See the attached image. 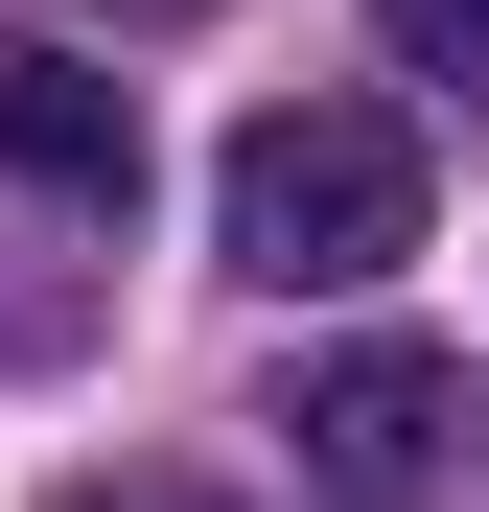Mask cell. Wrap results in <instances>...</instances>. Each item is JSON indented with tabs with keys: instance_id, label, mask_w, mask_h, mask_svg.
Masks as SVG:
<instances>
[{
	"instance_id": "obj_1",
	"label": "cell",
	"mask_w": 489,
	"mask_h": 512,
	"mask_svg": "<svg viewBox=\"0 0 489 512\" xmlns=\"http://www.w3.org/2000/svg\"><path fill=\"white\" fill-rule=\"evenodd\" d=\"M210 233H233V280H280V303H350L420 256V140H396L373 94H257L210 163Z\"/></svg>"
},
{
	"instance_id": "obj_2",
	"label": "cell",
	"mask_w": 489,
	"mask_h": 512,
	"mask_svg": "<svg viewBox=\"0 0 489 512\" xmlns=\"http://www.w3.org/2000/svg\"><path fill=\"white\" fill-rule=\"evenodd\" d=\"M257 443H280L326 512H443V489L489 466V373H466V350H303Z\"/></svg>"
},
{
	"instance_id": "obj_3",
	"label": "cell",
	"mask_w": 489,
	"mask_h": 512,
	"mask_svg": "<svg viewBox=\"0 0 489 512\" xmlns=\"http://www.w3.org/2000/svg\"><path fill=\"white\" fill-rule=\"evenodd\" d=\"M0 163H24V187L47 210H140V94H117V70L94 47H47V24H0Z\"/></svg>"
},
{
	"instance_id": "obj_4",
	"label": "cell",
	"mask_w": 489,
	"mask_h": 512,
	"mask_svg": "<svg viewBox=\"0 0 489 512\" xmlns=\"http://www.w3.org/2000/svg\"><path fill=\"white\" fill-rule=\"evenodd\" d=\"M396 24V70H443V94H489V0H373Z\"/></svg>"
},
{
	"instance_id": "obj_5",
	"label": "cell",
	"mask_w": 489,
	"mask_h": 512,
	"mask_svg": "<svg viewBox=\"0 0 489 512\" xmlns=\"http://www.w3.org/2000/svg\"><path fill=\"white\" fill-rule=\"evenodd\" d=\"M117 24H163V0H117Z\"/></svg>"
}]
</instances>
